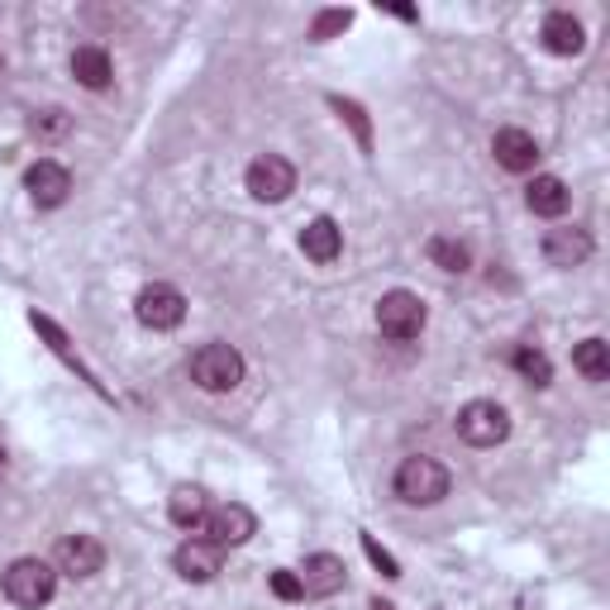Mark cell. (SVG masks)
Segmentation results:
<instances>
[{"instance_id": "cell-30", "label": "cell", "mask_w": 610, "mask_h": 610, "mask_svg": "<svg viewBox=\"0 0 610 610\" xmlns=\"http://www.w3.org/2000/svg\"><path fill=\"white\" fill-rule=\"evenodd\" d=\"M0 458H5V453H0Z\"/></svg>"}, {"instance_id": "cell-15", "label": "cell", "mask_w": 610, "mask_h": 610, "mask_svg": "<svg viewBox=\"0 0 610 610\" xmlns=\"http://www.w3.org/2000/svg\"><path fill=\"white\" fill-rule=\"evenodd\" d=\"M301 253L310 258V263H334V258L344 253V229L334 225L330 215L310 219V225L301 229Z\"/></svg>"}, {"instance_id": "cell-7", "label": "cell", "mask_w": 610, "mask_h": 610, "mask_svg": "<svg viewBox=\"0 0 610 610\" xmlns=\"http://www.w3.org/2000/svg\"><path fill=\"white\" fill-rule=\"evenodd\" d=\"M134 310H139V324H148V330H177L187 320V296L167 287V282H153V287L139 291Z\"/></svg>"}, {"instance_id": "cell-12", "label": "cell", "mask_w": 610, "mask_h": 610, "mask_svg": "<svg viewBox=\"0 0 610 610\" xmlns=\"http://www.w3.org/2000/svg\"><path fill=\"white\" fill-rule=\"evenodd\" d=\"M543 258H549L553 267H582L591 258V234L582 225L549 229V234H543Z\"/></svg>"}, {"instance_id": "cell-20", "label": "cell", "mask_w": 610, "mask_h": 610, "mask_svg": "<svg viewBox=\"0 0 610 610\" xmlns=\"http://www.w3.org/2000/svg\"><path fill=\"white\" fill-rule=\"evenodd\" d=\"M29 324L38 330V339H48V348H53V354H58L62 362H68V368H76V372H82V378H86V382H91V386H96V392H100V382H96V378H91V372L82 368V358L72 354V339H68V334L58 330L53 320H48V315H38V310H34V315H29Z\"/></svg>"}, {"instance_id": "cell-29", "label": "cell", "mask_w": 610, "mask_h": 610, "mask_svg": "<svg viewBox=\"0 0 610 610\" xmlns=\"http://www.w3.org/2000/svg\"><path fill=\"white\" fill-rule=\"evenodd\" d=\"M372 610H396L392 601H372Z\"/></svg>"}, {"instance_id": "cell-11", "label": "cell", "mask_w": 610, "mask_h": 610, "mask_svg": "<svg viewBox=\"0 0 610 610\" xmlns=\"http://www.w3.org/2000/svg\"><path fill=\"white\" fill-rule=\"evenodd\" d=\"M53 567L68 573V577H96L100 567H106V549H100V539H91V535H68L53 553Z\"/></svg>"}, {"instance_id": "cell-16", "label": "cell", "mask_w": 610, "mask_h": 610, "mask_svg": "<svg viewBox=\"0 0 610 610\" xmlns=\"http://www.w3.org/2000/svg\"><path fill=\"white\" fill-rule=\"evenodd\" d=\"M296 577H301L306 596H334V591H344V558L315 553V558H306V567Z\"/></svg>"}, {"instance_id": "cell-1", "label": "cell", "mask_w": 610, "mask_h": 610, "mask_svg": "<svg viewBox=\"0 0 610 610\" xmlns=\"http://www.w3.org/2000/svg\"><path fill=\"white\" fill-rule=\"evenodd\" d=\"M0 591H5L20 610H38V606L53 601L58 567L44 563V558H15V563L5 567V577H0Z\"/></svg>"}, {"instance_id": "cell-19", "label": "cell", "mask_w": 610, "mask_h": 610, "mask_svg": "<svg viewBox=\"0 0 610 610\" xmlns=\"http://www.w3.org/2000/svg\"><path fill=\"white\" fill-rule=\"evenodd\" d=\"M167 515L181 525V529H196L205 525V515H211V497H205V487H191V482H181L172 491V501H167Z\"/></svg>"}, {"instance_id": "cell-5", "label": "cell", "mask_w": 610, "mask_h": 610, "mask_svg": "<svg viewBox=\"0 0 610 610\" xmlns=\"http://www.w3.org/2000/svg\"><path fill=\"white\" fill-rule=\"evenodd\" d=\"M378 330L386 339L406 344V339H420L424 330V301L415 291H386L378 301Z\"/></svg>"}, {"instance_id": "cell-17", "label": "cell", "mask_w": 610, "mask_h": 610, "mask_svg": "<svg viewBox=\"0 0 610 610\" xmlns=\"http://www.w3.org/2000/svg\"><path fill=\"white\" fill-rule=\"evenodd\" d=\"M567 187H563V177H535L525 187V205L535 215H543V219H558V215H567Z\"/></svg>"}, {"instance_id": "cell-4", "label": "cell", "mask_w": 610, "mask_h": 610, "mask_svg": "<svg viewBox=\"0 0 610 610\" xmlns=\"http://www.w3.org/2000/svg\"><path fill=\"white\" fill-rule=\"evenodd\" d=\"M458 434H463V444H473V448H497V444H505V434H511V415H505V406H497V400H467L458 410Z\"/></svg>"}, {"instance_id": "cell-28", "label": "cell", "mask_w": 610, "mask_h": 610, "mask_svg": "<svg viewBox=\"0 0 610 610\" xmlns=\"http://www.w3.org/2000/svg\"><path fill=\"white\" fill-rule=\"evenodd\" d=\"M362 553H368V558H372V563H378V567H382V577H400V567H396V558H392V553H386V549H382V543H378V539H372V535H362Z\"/></svg>"}, {"instance_id": "cell-18", "label": "cell", "mask_w": 610, "mask_h": 610, "mask_svg": "<svg viewBox=\"0 0 610 610\" xmlns=\"http://www.w3.org/2000/svg\"><path fill=\"white\" fill-rule=\"evenodd\" d=\"M72 76H76V82H82L86 91H106L110 76H115L110 53H106V48H96V44H82V48L72 53Z\"/></svg>"}, {"instance_id": "cell-21", "label": "cell", "mask_w": 610, "mask_h": 610, "mask_svg": "<svg viewBox=\"0 0 610 610\" xmlns=\"http://www.w3.org/2000/svg\"><path fill=\"white\" fill-rule=\"evenodd\" d=\"M573 368L587 382H606L610 378V344L606 339H582L577 354H573Z\"/></svg>"}, {"instance_id": "cell-3", "label": "cell", "mask_w": 610, "mask_h": 610, "mask_svg": "<svg viewBox=\"0 0 610 610\" xmlns=\"http://www.w3.org/2000/svg\"><path fill=\"white\" fill-rule=\"evenodd\" d=\"M191 382L201 386V392H234V386L243 382V354L234 344H201L196 354H191Z\"/></svg>"}, {"instance_id": "cell-22", "label": "cell", "mask_w": 610, "mask_h": 610, "mask_svg": "<svg viewBox=\"0 0 610 610\" xmlns=\"http://www.w3.org/2000/svg\"><path fill=\"white\" fill-rule=\"evenodd\" d=\"M515 368H521V372H525V378L535 382V386H549V382H553V362L543 358L539 348H529V344H521V348H515Z\"/></svg>"}, {"instance_id": "cell-27", "label": "cell", "mask_w": 610, "mask_h": 610, "mask_svg": "<svg viewBox=\"0 0 610 610\" xmlns=\"http://www.w3.org/2000/svg\"><path fill=\"white\" fill-rule=\"evenodd\" d=\"M272 596H282V601H301L306 587H301V577H296V573L277 567V573H272Z\"/></svg>"}, {"instance_id": "cell-6", "label": "cell", "mask_w": 610, "mask_h": 610, "mask_svg": "<svg viewBox=\"0 0 610 610\" xmlns=\"http://www.w3.org/2000/svg\"><path fill=\"white\" fill-rule=\"evenodd\" d=\"M296 191V167L282 153H263L249 163V196L253 201H287Z\"/></svg>"}, {"instance_id": "cell-13", "label": "cell", "mask_w": 610, "mask_h": 610, "mask_svg": "<svg viewBox=\"0 0 610 610\" xmlns=\"http://www.w3.org/2000/svg\"><path fill=\"white\" fill-rule=\"evenodd\" d=\"M543 48L558 58H577L582 48H587V29H582V20L577 15H567V10H553V15H543Z\"/></svg>"}, {"instance_id": "cell-25", "label": "cell", "mask_w": 610, "mask_h": 610, "mask_svg": "<svg viewBox=\"0 0 610 610\" xmlns=\"http://www.w3.org/2000/svg\"><path fill=\"white\" fill-rule=\"evenodd\" d=\"M68 129H72L68 110H44V115H34V120H29V134L34 139H62Z\"/></svg>"}, {"instance_id": "cell-2", "label": "cell", "mask_w": 610, "mask_h": 610, "mask_svg": "<svg viewBox=\"0 0 610 610\" xmlns=\"http://www.w3.org/2000/svg\"><path fill=\"white\" fill-rule=\"evenodd\" d=\"M448 487H453L448 467L439 458H424V453H415V458L396 467V497L406 505H439L448 497Z\"/></svg>"}, {"instance_id": "cell-9", "label": "cell", "mask_w": 610, "mask_h": 610, "mask_svg": "<svg viewBox=\"0 0 610 610\" xmlns=\"http://www.w3.org/2000/svg\"><path fill=\"white\" fill-rule=\"evenodd\" d=\"M258 535V515L239 501H225V505H211L205 515V539H215L219 549H234V543H249Z\"/></svg>"}, {"instance_id": "cell-8", "label": "cell", "mask_w": 610, "mask_h": 610, "mask_svg": "<svg viewBox=\"0 0 610 610\" xmlns=\"http://www.w3.org/2000/svg\"><path fill=\"white\" fill-rule=\"evenodd\" d=\"M24 191H29V201L38 211H58V205L72 196V172L53 158H38L29 172H24Z\"/></svg>"}, {"instance_id": "cell-10", "label": "cell", "mask_w": 610, "mask_h": 610, "mask_svg": "<svg viewBox=\"0 0 610 610\" xmlns=\"http://www.w3.org/2000/svg\"><path fill=\"white\" fill-rule=\"evenodd\" d=\"M172 567H177V577H187V582H215L219 567H225V549H219L215 539H205V535L187 539L172 553Z\"/></svg>"}, {"instance_id": "cell-23", "label": "cell", "mask_w": 610, "mask_h": 610, "mask_svg": "<svg viewBox=\"0 0 610 610\" xmlns=\"http://www.w3.org/2000/svg\"><path fill=\"white\" fill-rule=\"evenodd\" d=\"M430 258H434V267H444V272H467V249L458 239H444V234L430 239Z\"/></svg>"}, {"instance_id": "cell-24", "label": "cell", "mask_w": 610, "mask_h": 610, "mask_svg": "<svg viewBox=\"0 0 610 610\" xmlns=\"http://www.w3.org/2000/svg\"><path fill=\"white\" fill-rule=\"evenodd\" d=\"M330 106H334V110H339V115H344V120H348V124H354V134H358V144H362V148H372V124H368V115H362V106H358V100H344V96H334V100H330Z\"/></svg>"}, {"instance_id": "cell-26", "label": "cell", "mask_w": 610, "mask_h": 610, "mask_svg": "<svg viewBox=\"0 0 610 610\" xmlns=\"http://www.w3.org/2000/svg\"><path fill=\"white\" fill-rule=\"evenodd\" d=\"M348 24H354V15H348V10H324V15H315V24H310V38H315V44H324V38H334L339 29H348Z\"/></svg>"}, {"instance_id": "cell-14", "label": "cell", "mask_w": 610, "mask_h": 610, "mask_svg": "<svg viewBox=\"0 0 610 610\" xmlns=\"http://www.w3.org/2000/svg\"><path fill=\"white\" fill-rule=\"evenodd\" d=\"M491 153H497V163L505 167V172H535V163H539V144H535V134H525V129H497Z\"/></svg>"}]
</instances>
